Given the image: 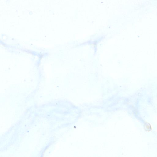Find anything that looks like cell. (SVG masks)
I'll use <instances>...</instances> for the list:
<instances>
[]
</instances>
